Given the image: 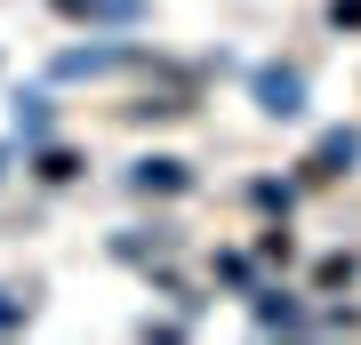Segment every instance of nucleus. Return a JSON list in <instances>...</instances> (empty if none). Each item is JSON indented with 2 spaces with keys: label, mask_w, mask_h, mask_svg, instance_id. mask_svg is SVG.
I'll use <instances>...</instances> for the list:
<instances>
[{
  "label": "nucleus",
  "mask_w": 361,
  "mask_h": 345,
  "mask_svg": "<svg viewBox=\"0 0 361 345\" xmlns=\"http://www.w3.org/2000/svg\"><path fill=\"white\" fill-rule=\"evenodd\" d=\"M56 8H65V16H80V8H113V16H121L129 0H56Z\"/></svg>",
  "instance_id": "f257e3e1"
}]
</instances>
